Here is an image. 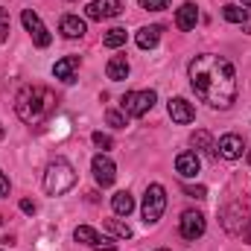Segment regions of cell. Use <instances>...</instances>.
I'll list each match as a JSON object with an SVG mask.
<instances>
[{
	"mask_svg": "<svg viewBox=\"0 0 251 251\" xmlns=\"http://www.w3.org/2000/svg\"><path fill=\"white\" fill-rule=\"evenodd\" d=\"M59 32L64 38H82L85 35V21L79 15H64L62 24H59Z\"/></svg>",
	"mask_w": 251,
	"mask_h": 251,
	"instance_id": "obj_15",
	"label": "cell"
},
{
	"mask_svg": "<svg viewBox=\"0 0 251 251\" xmlns=\"http://www.w3.org/2000/svg\"><path fill=\"white\" fill-rule=\"evenodd\" d=\"M184 193H187V196H193V199H204V187H190V184H184Z\"/></svg>",
	"mask_w": 251,
	"mask_h": 251,
	"instance_id": "obj_28",
	"label": "cell"
},
{
	"mask_svg": "<svg viewBox=\"0 0 251 251\" xmlns=\"http://www.w3.org/2000/svg\"><path fill=\"white\" fill-rule=\"evenodd\" d=\"M167 210V190L161 184H149L143 196V222L146 225H158V219Z\"/></svg>",
	"mask_w": 251,
	"mask_h": 251,
	"instance_id": "obj_4",
	"label": "cell"
},
{
	"mask_svg": "<svg viewBox=\"0 0 251 251\" xmlns=\"http://www.w3.org/2000/svg\"><path fill=\"white\" fill-rule=\"evenodd\" d=\"M9 29H12V18H9L6 9H0V44L9 38Z\"/></svg>",
	"mask_w": 251,
	"mask_h": 251,
	"instance_id": "obj_24",
	"label": "cell"
},
{
	"mask_svg": "<svg viewBox=\"0 0 251 251\" xmlns=\"http://www.w3.org/2000/svg\"><path fill=\"white\" fill-rule=\"evenodd\" d=\"M243 6H249V9H251V0H243Z\"/></svg>",
	"mask_w": 251,
	"mask_h": 251,
	"instance_id": "obj_32",
	"label": "cell"
},
{
	"mask_svg": "<svg viewBox=\"0 0 251 251\" xmlns=\"http://www.w3.org/2000/svg\"><path fill=\"white\" fill-rule=\"evenodd\" d=\"M105 228H108L114 237H120V240H128V237H131V228H128L126 222H120V219H105Z\"/></svg>",
	"mask_w": 251,
	"mask_h": 251,
	"instance_id": "obj_23",
	"label": "cell"
},
{
	"mask_svg": "<svg viewBox=\"0 0 251 251\" xmlns=\"http://www.w3.org/2000/svg\"><path fill=\"white\" fill-rule=\"evenodd\" d=\"M140 6H143L146 12H161V9L170 6V0H140Z\"/></svg>",
	"mask_w": 251,
	"mask_h": 251,
	"instance_id": "obj_26",
	"label": "cell"
},
{
	"mask_svg": "<svg viewBox=\"0 0 251 251\" xmlns=\"http://www.w3.org/2000/svg\"><path fill=\"white\" fill-rule=\"evenodd\" d=\"M187 73L196 97L210 108H231V102L237 100V73L228 59L201 53L190 62Z\"/></svg>",
	"mask_w": 251,
	"mask_h": 251,
	"instance_id": "obj_1",
	"label": "cell"
},
{
	"mask_svg": "<svg viewBox=\"0 0 251 251\" xmlns=\"http://www.w3.org/2000/svg\"><path fill=\"white\" fill-rule=\"evenodd\" d=\"M123 12V3L120 0H91L85 6V15L91 21H108V18H117Z\"/></svg>",
	"mask_w": 251,
	"mask_h": 251,
	"instance_id": "obj_9",
	"label": "cell"
},
{
	"mask_svg": "<svg viewBox=\"0 0 251 251\" xmlns=\"http://www.w3.org/2000/svg\"><path fill=\"white\" fill-rule=\"evenodd\" d=\"M178 231H181V237L190 240V243L199 240L204 234V216L199 210H184L181 213V222H178Z\"/></svg>",
	"mask_w": 251,
	"mask_h": 251,
	"instance_id": "obj_10",
	"label": "cell"
},
{
	"mask_svg": "<svg viewBox=\"0 0 251 251\" xmlns=\"http://www.w3.org/2000/svg\"><path fill=\"white\" fill-rule=\"evenodd\" d=\"M21 210L24 213H35V201L32 199H21Z\"/></svg>",
	"mask_w": 251,
	"mask_h": 251,
	"instance_id": "obj_29",
	"label": "cell"
},
{
	"mask_svg": "<svg viewBox=\"0 0 251 251\" xmlns=\"http://www.w3.org/2000/svg\"><path fill=\"white\" fill-rule=\"evenodd\" d=\"M73 237H76L79 243L91 246V249H102V251H114L117 249V243H114L111 237H102V234H100L97 228H91V225H79Z\"/></svg>",
	"mask_w": 251,
	"mask_h": 251,
	"instance_id": "obj_8",
	"label": "cell"
},
{
	"mask_svg": "<svg viewBox=\"0 0 251 251\" xmlns=\"http://www.w3.org/2000/svg\"><path fill=\"white\" fill-rule=\"evenodd\" d=\"M15 111L24 123L38 126L56 111V94L44 85H26L15 97Z\"/></svg>",
	"mask_w": 251,
	"mask_h": 251,
	"instance_id": "obj_2",
	"label": "cell"
},
{
	"mask_svg": "<svg viewBox=\"0 0 251 251\" xmlns=\"http://www.w3.org/2000/svg\"><path fill=\"white\" fill-rule=\"evenodd\" d=\"M94 143H97L100 149H111V146H114V140H111L108 134H102V131H94Z\"/></svg>",
	"mask_w": 251,
	"mask_h": 251,
	"instance_id": "obj_27",
	"label": "cell"
},
{
	"mask_svg": "<svg viewBox=\"0 0 251 251\" xmlns=\"http://www.w3.org/2000/svg\"><path fill=\"white\" fill-rule=\"evenodd\" d=\"M158 251H170V249H158Z\"/></svg>",
	"mask_w": 251,
	"mask_h": 251,
	"instance_id": "obj_33",
	"label": "cell"
},
{
	"mask_svg": "<svg viewBox=\"0 0 251 251\" xmlns=\"http://www.w3.org/2000/svg\"><path fill=\"white\" fill-rule=\"evenodd\" d=\"M6 193H9V178H6V176H3V170H0V199H3Z\"/></svg>",
	"mask_w": 251,
	"mask_h": 251,
	"instance_id": "obj_30",
	"label": "cell"
},
{
	"mask_svg": "<svg viewBox=\"0 0 251 251\" xmlns=\"http://www.w3.org/2000/svg\"><path fill=\"white\" fill-rule=\"evenodd\" d=\"M21 21H24V26H26V32L32 35V44L35 47H50V41H53V35L47 32V26L41 24V18H38V12H32V9H24V15H21Z\"/></svg>",
	"mask_w": 251,
	"mask_h": 251,
	"instance_id": "obj_6",
	"label": "cell"
},
{
	"mask_svg": "<svg viewBox=\"0 0 251 251\" xmlns=\"http://www.w3.org/2000/svg\"><path fill=\"white\" fill-rule=\"evenodd\" d=\"M155 100H158L155 91H128L120 105H123V114H128V117H143L152 111Z\"/></svg>",
	"mask_w": 251,
	"mask_h": 251,
	"instance_id": "obj_5",
	"label": "cell"
},
{
	"mask_svg": "<svg viewBox=\"0 0 251 251\" xmlns=\"http://www.w3.org/2000/svg\"><path fill=\"white\" fill-rule=\"evenodd\" d=\"M102 44H105V47H111V50L123 47V44H126V29H123V26H114V29H108V32L102 35Z\"/></svg>",
	"mask_w": 251,
	"mask_h": 251,
	"instance_id": "obj_21",
	"label": "cell"
},
{
	"mask_svg": "<svg viewBox=\"0 0 251 251\" xmlns=\"http://www.w3.org/2000/svg\"><path fill=\"white\" fill-rule=\"evenodd\" d=\"M105 123L114 126V128H126V114H120V111H108V114H105Z\"/></svg>",
	"mask_w": 251,
	"mask_h": 251,
	"instance_id": "obj_25",
	"label": "cell"
},
{
	"mask_svg": "<svg viewBox=\"0 0 251 251\" xmlns=\"http://www.w3.org/2000/svg\"><path fill=\"white\" fill-rule=\"evenodd\" d=\"M134 41H137L140 50H152V47L161 41V26H143V29H137Z\"/></svg>",
	"mask_w": 251,
	"mask_h": 251,
	"instance_id": "obj_18",
	"label": "cell"
},
{
	"mask_svg": "<svg viewBox=\"0 0 251 251\" xmlns=\"http://www.w3.org/2000/svg\"><path fill=\"white\" fill-rule=\"evenodd\" d=\"M193 146H199V149H201V152H204L210 161H216V155H219V152H216V143H213V137H210L204 128L193 134Z\"/></svg>",
	"mask_w": 251,
	"mask_h": 251,
	"instance_id": "obj_20",
	"label": "cell"
},
{
	"mask_svg": "<svg viewBox=\"0 0 251 251\" xmlns=\"http://www.w3.org/2000/svg\"><path fill=\"white\" fill-rule=\"evenodd\" d=\"M91 170H94V178H97V184L100 187H111L114 184V178H117V167H114V161L108 158V155H94V161H91Z\"/></svg>",
	"mask_w": 251,
	"mask_h": 251,
	"instance_id": "obj_7",
	"label": "cell"
},
{
	"mask_svg": "<svg viewBox=\"0 0 251 251\" xmlns=\"http://www.w3.org/2000/svg\"><path fill=\"white\" fill-rule=\"evenodd\" d=\"M243 240H246V243H251V219L246 222V228H243Z\"/></svg>",
	"mask_w": 251,
	"mask_h": 251,
	"instance_id": "obj_31",
	"label": "cell"
},
{
	"mask_svg": "<svg viewBox=\"0 0 251 251\" xmlns=\"http://www.w3.org/2000/svg\"><path fill=\"white\" fill-rule=\"evenodd\" d=\"M76 184V170H73V164L67 161V158H56L50 167H47V173H44V190L50 193V196H62L67 190Z\"/></svg>",
	"mask_w": 251,
	"mask_h": 251,
	"instance_id": "obj_3",
	"label": "cell"
},
{
	"mask_svg": "<svg viewBox=\"0 0 251 251\" xmlns=\"http://www.w3.org/2000/svg\"><path fill=\"white\" fill-rule=\"evenodd\" d=\"M219 155L225 158V161H237V158H243V152H246V143H243V137L240 134H222L219 137Z\"/></svg>",
	"mask_w": 251,
	"mask_h": 251,
	"instance_id": "obj_11",
	"label": "cell"
},
{
	"mask_svg": "<svg viewBox=\"0 0 251 251\" xmlns=\"http://www.w3.org/2000/svg\"><path fill=\"white\" fill-rule=\"evenodd\" d=\"M170 117L176 120V123H181V126H187L196 120V108L190 105L184 97H176V100H170Z\"/></svg>",
	"mask_w": 251,
	"mask_h": 251,
	"instance_id": "obj_12",
	"label": "cell"
},
{
	"mask_svg": "<svg viewBox=\"0 0 251 251\" xmlns=\"http://www.w3.org/2000/svg\"><path fill=\"white\" fill-rule=\"evenodd\" d=\"M222 18L228 24H246L249 21V9H243V6H225L222 9Z\"/></svg>",
	"mask_w": 251,
	"mask_h": 251,
	"instance_id": "obj_22",
	"label": "cell"
},
{
	"mask_svg": "<svg viewBox=\"0 0 251 251\" xmlns=\"http://www.w3.org/2000/svg\"><path fill=\"white\" fill-rule=\"evenodd\" d=\"M76 70H79V56H64L62 62L53 64V76L62 79V82H73L76 79Z\"/></svg>",
	"mask_w": 251,
	"mask_h": 251,
	"instance_id": "obj_14",
	"label": "cell"
},
{
	"mask_svg": "<svg viewBox=\"0 0 251 251\" xmlns=\"http://www.w3.org/2000/svg\"><path fill=\"white\" fill-rule=\"evenodd\" d=\"M111 207H114V213H117V216H128V213L134 210V196H131L128 190L114 193V196H111Z\"/></svg>",
	"mask_w": 251,
	"mask_h": 251,
	"instance_id": "obj_19",
	"label": "cell"
},
{
	"mask_svg": "<svg viewBox=\"0 0 251 251\" xmlns=\"http://www.w3.org/2000/svg\"><path fill=\"white\" fill-rule=\"evenodd\" d=\"M196 21H199V9H196L193 3H184V6L176 12V26H178L181 32H190V29L196 26Z\"/></svg>",
	"mask_w": 251,
	"mask_h": 251,
	"instance_id": "obj_16",
	"label": "cell"
},
{
	"mask_svg": "<svg viewBox=\"0 0 251 251\" xmlns=\"http://www.w3.org/2000/svg\"><path fill=\"white\" fill-rule=\"evenodd\" d=\"M105 76H108L111 82L128 79V62H126V56H111L108 64H105Z\"/></svg>",
	"mask_w": 251,
	"mask_h": 251,
	"instance_id": "obj_17",
	"label": "cell"
},
{
	"mask_svg": "<svg viewBox=\"0 0 251 251\" xmlns=\"http://www.w3.org/2000/svg\"><path fill=\"white\" fill-rule=\"evenodd\" d=\"M0 137H3V128H0Z\"/></svg>",
	"mask_w": 251,
	"mask_h": 251,
	"instance_id": "obj_34",
	"label": "cell"
},
{
	"mask_svg": "<svg viewBox=\"0 0 251 251\" xmlns=\"http://www.w3.org/2000/svg\"><path fill=\"white\" fill-rule=\"evenodd\" d=\"M199 155L196 152H181L178 158H176V173L181 176V178H196L199 176Z\"/></svg>",
	"mask_w": 251,
	"mask_h": 251,
	"instance_id": "obj_13",
	"label": "cell"
}]
</instances>
